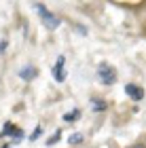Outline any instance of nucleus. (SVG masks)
I'll return each mask as SVG.
<instances>
[{
  "label": "nucleus",
  "mask_w": 146,
  "mask_h": 148,
  "mask_svg": "<svg viewBox=\"0 0 146 148\" xmlns=\"http://www.w3.org/2000/svg\"><path fill=\"white\" fill-rule=\"evenodd\" d=\"M34 6L38 9V13H40V21H42V25L47 30H57L59 25H62V19H59L55 13L47 11V6H45V4H34Z\"/></svg>",
  "instance_id": "obj_1"
},
{
  "label": "nucleus",
  "mask_w": 146,
  "mask_h": 148,
  "mask_svg": "<svg viewBox=\"0 0 146 148\" xmlns=\"http://www.w3.org/2000/svg\"><path fill=\"white\" fill-rule=\"evenodd\" d=\"M97 78L102 85H112L117 80V70L108 64H102V66H97Z\"/></svg>",
  "instance_id": "obj_2"
},
{
  "label": "nucleus",
  "mask_w": 146,
  "mask_h": 148,
  "mask_svg": "<svg viewBox=\"0 0 146 148\" xmlns=\"http://www.w3.org/2000/svg\"><path fill=\"white\" fill-rule=\"evenodd\" d=\"M64 62H66V57L64 55H59L57 57V62H55V66H53V78L57 80V83H62V80L66 78V74H64Z\"/></svg>",
  "instance_id": "obj_3"
},
{
  "label": "nucleus",
  "mask_w": 146,
  "mask_h": 148,
  "mask_svg": "<svg viewBox=\"0 0 146 148\" xmlns=\"http://www.w3.org/2000/svg\"><path fill=\"white\" fill-rule=\"evenodd\" d=\"M0 136H13L15 140H21V138H23V131L19 129V127H15L13 123H6V125L2 127V133H0Z\"/></svg>",
  "instance_id": "obj_4"
},
{
  "label": "nucleus",
  "mask_w": 146,
  "mask_h": 148,
  "mask_svg": "<svg viewBox=\"0 0 146 148\" xmlns=\"http://www.w3.org/2000/svg\"><path fill=\"white\" fill-rule=\"evenodd\" d=\"M125 93H127V95L134 99V102H140V99L144 97V91H142L138 85H131V83H129V85H125Z\"/></svg>",
  "instance_id": "obj_5"
},
{
  "label": "nucleus",
  "mask_w": 146,
  "mask_h": 148,
  "mask_svg": "<svg viewBox=\"0 0 146 148\" xmlns=\"http://www.w3.org/2000/svg\"><path fill=\"white\" fill-rule=\"evenodd\" d=\"M36 74H38V70L34 68V66H23V68L19 70V76H21L25 83H28V80H32V78H36Z\"/></svg>",
  "instance_id": "obj_6"
},
{
  "label": "nucleus",
  "mask_w": 146,
  "mask_h": 148,
  "mask_svg": "<svg viewBox=\"0 0 146 148\" xmlns=\"http://www.w3.org/2000/svg\"><path fill=\"white\" fill-rule=\"evenodd\" d=\"M78 119H81V108H74V110H70V112L64 114L66 123H72V121H78Z\"/></svg>",
  "instance_id": "obj_7"
},
{
  "label": "nucleus",
  "mask_w": 146,
  "mask_h": 148,
  "mask_svg": "<svg viewBox=\"0 0 146 148\" xmlns=\"http://www.w3.org/2000/svg\"><path fill=\"white\" fill-rule=\"evenodd\" d=\"M91 106H93V110H97V112H102V110H106V108H108V104H106L104 99H99V97L91 99Z\"/></svg>",
  "instance_id": "obj_8"
},
{
  "label": "nucleus",
  "mask_w": 146,
  "mask_h": 148,
  "mask_svg": "<svg viewBox=\"0 0 146 148\" xmlns=\"http://www.w3.org/2000/svg\"><path fill=\"white\" fill-rule=\"evenodd\" d=\"M59 140H62V131H55V133H53V136L47 140V146H53L55 142H59Z\"/></svg>",
  "instance_id": "obj_9"
},
{
  "label": "nucleus",
  "mask_w": 146,
  "mask_h": 148,
  "mask_svg": "<svg viewBox=\"0 0 146 148\" xmlns=\"http://www.w3.org/2000/svg\"><path fill=\"white\" fill-rule=\"evenodd\" d=\"M68 142L70 144H81L83 142V136H81V133H72V136L68 138Z\"/></svg>",
  "instance_id": "obj_10"
},
{
  "label": "nucleus",
  "mask_w": 146,
  "mask_h": 148,
  "mask_svg": "<svg viewBox=\"0 0 146 148\" xmlns=\"http://www.w3.org/2000/svg\"><path fill=\"white\" fill-rule=\"evenodd\" d=\"M40 133H42V127H40V125H38V127H36V129H34V133H32V136H30V140H32V142H36V140H38V138H40Z\"/></svg>",
  "instance_id": "obj_11"
},
{
  "label": "nucleus",
  "mask_w": 146,
  "mask_h": 148,
  "mask_svg": "<svg viewBox=\"0 0 146 148\" xmlns=\"http://www.w3.org/2000/svg\"><path fill=\"white\" fill-rule=\"evenodd\" d=\"M6 51V40H0V55Z\"/></svg>",
  "instance_id": "obj_12"
},
{
  "label": "nucleus",
  "mask_w": 146,
  "mask_h": 148,
  "mask_svg": "<svg viewBox=\"0 0 146 148\" xmlns=\"http://www.w3.org/2000/svg\"><path fill=\"white\" fill-rule=\"evenodd\" d=\"M2 148H11V146H9V144H6V146H2Z\"/></svg>",
  "instance_id": "obj_13"
},
{
  "label": "nucleus",
  "mask_w": 146,
  "mask_h": 148,
  "mask_svg": "<svg viewBox=\"0 0 146 148\" xmlns=\"http://www.w3.org/2000/svg\"><path fill=\"white\" fill-rule=\"evenodd\" d=\"M134 148H142V146H134Z\"/></svg>",
  "instance_id": "obj_14"
}]
</instances>
